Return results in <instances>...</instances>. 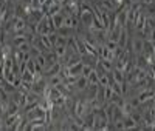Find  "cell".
<instances>
[{"label":"cell","mask_w":155,"mask_h":131,"mask_svg":"<svg viewBox=\"0 0 155 131\" xmlns=\"http://www.w3.org/2000/svg\"><path fill=\"white\" fill-rule=\"evenodd\" d=\"M93 9H90V11H79V20L82 25L85 26H92V22H93Z\"/></svg>","instance_id":"6da1fadb"},{"label":"cell","mask_w":155,"mask_h":131,"mask_svg":"<svg viewBox=\"0 0 155 131\" xmlns=\"http://www.w3.org/2000/svg\"><path fill=\"white\" fill-rule=\"evenodd\" d=\"M34 65H36V73H41V71L45 70V67H47L48 63H47V59L44 56V52H41L39 56L34 57Z\"/></svg>","instance_id":"7a4b0ae2"},{"label":"cell","mask_w":155,"mask_h":131,"mask_svg":"<svg viewBox=\"0 0 155 131\" xmlns=\"http://www.w3.org/2000/svg\"><path fill=\"white\" fill-rule=\"evenodd\" d=\"M61 68H62V63H61V62H56V63H53V65H48V68H45L44 74L48 76V77H50V76H54V74H59Z\"/></svg>","instance_id":"3957f363"},{"label":"cell","mask_w":155,"mask_h":131,"mask_svg":"<svg viewBox=\"0 0 155 131\" xmlns=\"http://www.w3.org/2000/svg\"><path fill=\"white\" fill-rule=\"evenodd\" d=\"M78 26V20L74 16H65L64 17V23H62V28H68V30H74Z\"/></svg>","instance_id":"277c9868"},{"label":"cell","mask_w":155,"mask_h":131,"mask_svg":"<svg viewBox=\"0 0 155 131\" xmlns=\"http://www.w3.org/2000/svg\"><path fill=\"white\" fill-rule=\"evenodd\" d=\"M153 97V91H150L149 88L143 89V91H140V94H138V99L141 103H146V102H150Z\"/></svg>","instance_id":"5b68a950"},{"label":"cell","mask_w":155,"mask_h":131,"mask_svg":"<svg viewBox=\"0 0 155 131\" xmlns=\"http://www.w3.org/2000/svg\"><path fill=\"white\" fill-rule=\"evenodd\" d=\"M98 67L102 68L104 73H112L113 70V62L112 60H107V59H99L98 60Z\"/></svg>","instance_id":"8992f818"},{"label":"cell","mask_w":155,"mask_h":131,"mask_svg":"<svg viewBox=\"0 0 155 131\" xmlns=\"http://www.w3.org/2000/svg\"><path fill=\"white\" fill-rule=\"evenodd\" d=\"M123 120H124V128H126V129H135V128H138L137 120L134 119L130 114H129V116H124Z\"/></svg>","instance_id":"52a82bcc"},{"label":"cell","mask_w":155,"mask_h":131,"mask_svg":"<svg viewBox=\"0 0 155 131\" xmlns=\"http://www.w3.org/2000/svg\"><path fill=\"white\" fill-rule=\"evenodd\" d=\"M44 56H45L48 65H53V63L59 62V57L56 56V52H54V51H51V49H50V51H45V52H44Z\"/></svg>","instance_id":"ba28073f"},{"label":"cell","mask_w":155,"mask_h":131,"mask_svg":"<svg viewBox=\"0 0 155 131\" xmlns=\"http://www.w3.org/2000/svg\"><path fill=\"white\" fill-rule=\"evenodd\" d=\"M82 68H84V63L82 62H78V63L71 65V67H68L70 74H73V76H81L82 74Z\"/></svg>","instance_id":"9c48e42d"},{"label":"cell","mask_w":155,"mask_h":131,"mask_svg":"<svg viewBox=\"0 0 155 131\" xmlns=\"http://www.w3.org/2000/svg\"><path fill=\"white\" fill-rule=\"evenodd\" d=\"M127 37H129V33H127V30L126 28H123L121 30V34H120V39H118V46H121V48H127Z\"/></svg>","instance_id":"30bf717a"},{"label":"cell","mask_w":155,"mask_h":131,"mask_svg":"<svg viewBox=\"0 0 155 131\" xmlns=\"http://www.w3.org/2000/svg\"><path fill=\"white\" fill-rule=\"evenodd\" d=\"M61 11H62V3H61V2H56V0H54V3L48 8V12H47V14H48V16H54V14H58V12H61Z\"/></svg>","instance_id":"8fae6325"},{"label":"cell","mask_w":155,"mask_h":131,"mask_svg":"<svg viewBox=\"0 0 155 131\" xmlns=\"http://www.w3.org/2000/svg\"><path fill=\"white\" fill-rule=\"evenodd\" d=\"M79 91H84L87 86H88V79L87 77H84V76H79L78 77V82H76V85H74Z\"/></svg>","instance_id":"7c38bea8"},{"label":"cell","mask_w":155,"mask_h":131,"mask_svg":"<svg viewBox=\"0 0 155 131\" xmlns=\"http://www.w3.org/2000/svg\"><path fill=\"white\" fill-rule=\"evenodd\" d=\"M64 17H65V16L62 14V11H61V12H58V14H54V16H51V19H53V23H54V26H56V30L62 28Z\"/></svg>","instance_id":"4fadbf2b"},{"label":"cell","mask_w":155,"mask_h":131,"mask_svg":"<svg viewBox=\"0 0 155 131\" xmlns=\"http://www.w3.org/2000/svg\"><path fill=\"white\" fill-rule=\"evenodd\" d=\"M143 48H144V40H143V39H135L132 49L137 52V54H141V52H143Z\"/></svg>","instance_id":"5bb4252c"},{"label":"cell","mask_w":155,"mask_h":131,"mask_svg":"<svg viewBox=\"0 0 155 131\" xmlns=\"http://www.w3.org/2000/svg\"><path fill=\"white\" fill-rule=\"evenodd\" d=\"M20 77H22V82H25V83H33L34 82V74L31 71H28V70H25L20 74Z\"/></svg>","instance_id":"9a60e30c"},{"label":"cell","mask_w":155,"mask_h":131,"mask_svg":"<svg viewBox=\"0 0 155 131\" xmlns=\"http://www.w3.org/2000/svg\"><path fill=\"white\" fill-rule=\"evenodd\" d=\"M112 77H113V80H116V82H124L126 80V77H124V71H121V70H112Z\"/></svg>","instance_id":"2e32d148"},{"label":"cell","mask_w":155,"mask_h":131,"mask_svg":"<svg viewBox=\"0 0 155 131\" xmlns=\"http://www.w3.org/2000/svg\"><path fill=\"white\" fill-rule=\"evenodd\" d=\"M67 46H64V45H56L54 48H53V51L56 52V56L59 57V59H62V57H65V54H67Z\"/></svg>","instance_id":"e0dca14e"},{"label":"cell","mask_w":155,"mask_h":131,"mask_svg":"<svg viewBox=\"0 0 155 131\" xmlns=\"http://www.w3.org/2000/svg\"><path fill=\"white\" fill-rule=\"evenodd\" d=\"M62 80H64V79H62L59 74L50 76V77H48V85H50V86H58L59 83H62Z\"/></svg>","instance_id":"ac0fdd59"},{"label":"cell","mask_w":155,"mask_h":131,"mask_svg":"<svg viewBox=\"0 0 155 131\" xmlns=\"http://www.w3.org/2000/svg\"><path fill=\"white\" fill-rule=\"evenodd\" d=\"M88 83H95V85H99V74H98V71L96 70H93L92 73L88 74Z\"/></svg>","instance_id":"d6986e66"},{"label":"cell","mask_w":155,"mask_h":131,"mask_svg":"<svg viewBox=\"0 0 155 131\" xmlns=\"http://www.w3.org/2000/svg\"><path fill=\"white\" fill-rule=\"evenodd\" d=\"M110 86H112V89H113V93H116V94H121V96H124V94H123V83H121V82L112 80Z\"/></svg>","instance_id":"ffe728a7"},{"label":"cell","mask_w":155,"mask_h":131,"mask_svg":"<svg viewBox=\"0 0 155 131\" xmlns=\"http://www.w3.org/2000/svg\"><path fill=\"white\" fill-rule=\"evenodd\" d=\"M25 42H28V36H27V34H25V36H16V37H14V40H12V43H14L16 48L20 46V45L25 43Z\"/></svg>","instance_id":"44dd1931"},{"label":"cell","mask_w":155,"mask_h":131,"mask_svg":"<svg viewBox=\"0 0 155 131\" xmlns=\"http://www.w3.org/2000/svg\"><path fill=\"white\" fill-rule=\"evenodd\" d=\"M41 40H42V45L45 46V49H48V51H50L51 48H53V45H51L48 36H41Z\"/></svg>","instance_id":"7402d4cb"},{"label":"cell","mask_w":155,"mask_h":131,"mask_svg":"<svg viewBox=\"0 0 155 131\" xmlns=\"http://www.w3.org/2000/svg\"><path fill=\"white\" fill-rule=\"evenodd\" d=\"M112 96H113V89H112V86H110V85H109V86H104V100H110Z\"/></svg>","instance_id":"603a6c76"},{"label":"cell","mask_w":155,"mask_h":131,"mask_svg":"<svg viewBox=\"0 0 155 131\" xmlns=\"http://www.w3.org/2000/svg\"><path fill=\"white\" fill-rule=\"evenodd\" d=\"M129 103H130V105H132V107H134V110H138V108L141 107V102H140V99H138V96H137V97H132L130 100H129Z\"/></svg>","instance_id":"cb8c5ba5"},{"label":"cell","mask_w":155,"mask_h":131,"mask_svg":"<svg viewBox=\"0 0 155 131\" xmlns=\"http://www.w3.org/2000/svg\"><path fill=\"white\" fill-rule=\"evenodd\" d=\"M92 71H93V68L90 67V65H85V63H84V68H82V74H81V76H84V77H88V74L92 73Z\"/></svg>","instance_id":"d4e9b609"},{"label":"cell","mask_w":155,"mask_h":131,"mask_svg":"<svg viewBox=\"0 0 155 131\" xmlns=\"http://www.w3.org/2000/svg\"><path fill=\"white\" fill-rule=\"evenodd\" d=\"M106 46L110 49V51H115L116 48H118V42H113V40H107L106 42Z\"/></svg>","instance_id":"484cf974"},{"label":"cell","mask_w":155,"mask_h":131,"mask_svg":"<svg viewBox=\"0 0 155 131\" xmlns=\"http://www.w3.org/2000/svg\"><path fill=\"white\" fill-rule=\"evenodd\" d=\"M48 39H50L51 45H53V48H54L56 43H58V34H56V33H51V34H48Z\"/></svg>","instance_id":"4316f807"},{"label":"cell","mask_w":155,"mask_h":131,"mask_svg":"<svg viewBox=\"0 0 155 131\" xmlns=\"http://www.w3.org/2000/svg\"><path fill=\"white\" fill-rule=\"evenodd\" d=\"M152 2H153V0H144V3H146V5H150Z\"/></svg>","instance_id":"83f0119b"},{"label":"cell","mask_w":155,"mask_h":131,"mask_svg":"<svg viewBox=\"0 0 155 131\" xmlns=\"http://www.w3.org/2000/svg\"><path fill=\"white\" fill-rule=\"evenodd\" d=\"M2 25H3V22H2V20H0V33H2V31H3V26H2Z\"/></svg>","instance_id":"f1b7e54d"},{"label":"cell","mask_w":155,"mask_h":131,"mask_svg":"<svg viewBox=\"0 0 155 131\" xmlns=\"http://www.w3.org/2000/svg\"><path fill=\"white\" fill-rule=\"evenodd\" d=\"M152 102H153V107H155V91H153V97H152Z\"/></svg>","instance_id":"f546056e"},{"label":"cell","mask_w":155,"mask_h":131,"mask_svg":"<svg viewBox=\"0 0 155 131\" xmlns=\"http://www.w3.org/2000/svg\"><path fill=\"white\" fill-rule=\"evenodd\" d=\"M12 2H14V3H20V2H22V0H12Z\"/></svg>","instance_id":"4dcf8cb0"},{"label":"cell","mask_w":155,"mask_h":131,"mask_svg":"<svg viewBox=\"0 0 155 131\" xmlns=\"http://www.w3.org/2000/svg\"><path fill=\"white\" fill-rule=\"evenodd\" d=\"M0 46H2V45H0Z\"/></svg>","instance_id":"1f68e13d"}]
</instances>
